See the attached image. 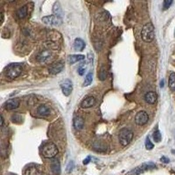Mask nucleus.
I'll list each match as a JSON object with an SVG mask.
<instances>
[{"mask_svg": "<svg viewBox=\"0 0 175 175\" xmlns=\"http://www.w3.org/2000/svg\"><path fill=\"white\" fill-rule=\"evenodd\" d=\"M86 46V44H85V42L84 40H83L82 39H80V38H77V39H75L74 40V48L75 51H83L84 49V47Z\"/></svg>", "mask_w": 175, "mask_h": 175, "instance_id": "nucleus-19", "label": "nucleus"}, {"mask_svg": "<svg viewBox=\"0 0 175 175\" xmlns=\"http://www.w3.org/2000/svg\"><path fill=\"white\" fill-rule=\"evenodd\" d=\"M153 139H154V141L157 142V143H158V142L161 141V133H160V131L158 130V129H157L156 130L153 132Z\"/></svg>", "mask_w": 175, "mask_h": 175, "instance_id": "nucleus-25", "label": "nucleus"}, {"mask_svg": "<svg viewBox=\"0 0 175 175\" xmlns=\"http://www.w3.org/2000/svg\"><path fill=\"white\" fill-rule=\"evenodd\" d=\"M43 23L46 24L50 26H59L62 23V19L57 17L55 15H50V16H46L42 18Z\"/></svg>", "mask_w": 175, "mask_h": 175, "instance_id": "nucleus-6", "label": "nucleus"}, {"mask_svg": "<svg viewBox=\"0 0 175 175\" xmlns=\"http://www.w3.org/2000/svg\"><path fill=\"white\" fill-rule=\"evenodd\" d=\"M133 138V132L128 128H123L120 130L119 135H118V139H119L120 144L123 146L128 145Z\"/></svg>", "mask_w": 175, "mask_h": 175, "instance_id": "nucleus-2", "label": "nucleus"}, {"mask_svg": "<svg viewBox=\"0 0 175 175\" xmlns=\"http://www.w3.org/2000/svg\"><path fill=\"white\" fill-rule=\"evenodd\" d=\"M63 69H64V62L63 61H58V62L53 63L51 65L49 69H48V71L52 74H57L60 73L63 70Z\"/></svg>", "mask_w": 175, "mask_h": 175, "instance_id": "nucleus-10", "label": "nucleus"}, {"mask_svg": "<svg viewBox=\"0 0 175 175\" xmlns=\"http://www.w3.org/2000/svg\"><path fill=\"white\" fill-rule=\"evenodd\" d=\"M85 71H86V69L84 68V67H79L78 69V74H80V75H83L84 74V73H85Z\"/></svg>", "mask_w": 175, "mask_h": 175, "instance_id": "nucleus-30", "label": "nucleus"}, {"mask_svg": "<svg viewBox=\"0 0 175 175\" xmlns=\"http://www.w3.org/2000/svg\"><path fill=\"white\" fill-rule=\"evenodd\" d=\"M60 88H61V90L62 93L64 94L66 97H69V95L71 94L72 90H73V84L72 82L69 80V79H66L63 82L60 83Z\"/></svg>", "mask_w": 175, "mask_h": 175, "instance_id": "nucleus-9", "label": "nucleus"}, {"mask_svg": "<svg viewBox=\"0 0 175 175\" xmlns=\"http://www.w3.org/2000/svg\"><path fill=\"white\" fill-rule=\"evenodd\" d=\"M58 148L55 144L48 142L45 144L42 147V155L46 158H52L58 154Z\"/></svg>", "mask_w": 175, "mask_h": 175, "instance_id": "nucleus-3", "label": "nucleus"}, {"mask_svg": "<svg viewBox=\"0 0 175 175\" xmlns=\"http://www.w3.org/2000/svg\"><path fill=\"white\" fill-rule=\"evenodd\" d=\"M85 59V56L83 54H72V55H69L68 57V62L69 64L73 65L78 61H81Z\"/></svg>", "mask_w": 175, "mask_h": 175, "instance_id": "nucleus-17", "label": "nucleus"}, {"mask_svg": "<svg viewBox=\"0 0 175 175\" xmlns=\"http://www.w3.org/2000/svg\"><path fill=\"white\" fill-rule=\"evenodd\" d=\"M161 161L163 162V163H169V158H166V157H162L161 158Z\"/></svg>", "mask_w": 175, "mask_h": 175, "instance_id": "nucleus-31", "label": "nucleus"}, {"mask_svg": "<svg viewBox=\"0 0 175 175\" xmlns=\"http://www.w3.org/2000/svg\"><path fill=\"white\" fill-rule=\"evenodd\" d=\"M0 119H1V126L3 127L4 126V117H3V116H1Z\"/></svg>", "mask_w": 175, "mask_h": 175, "instance_id": "nucleus-34", "label": "nucleus"}, {"mask_svg": "<svg viewBox=\"0 0 175 175\" xmlns=\"http://www.w3.org/2000/svg\"><path fill=\"white\" fill-rule=\"evenodd\" d=\"M22 73V66L19 63H12L7 66L5 70V75L7 80H14Z\"/></svg>", "mask_w": 175, "mask_h": 175, "instance_id": "nucleus-1", "label": "nucleus"}, {"mask_svg": "<svg viewBox=\"0 0 175 175\" xmlns=\"http://www.w3.org/2000/svg\"><path fill=\"white\" fill-rule=\"evenodd\" d=\"M172 4H173V1H172V0H166V1H164V4H163V7H164V9L165 10L168 9Z\"/></svg>", "mask_w": 175, "mask_h": 175, "instance_id": "nucleus-28", "label": "nucleus"}, {"mask_svg": "<svg viewBox=\"0 0 175 175\" xmlns=\"http://www.w3.org/2000/svg\"><path fill=\"white\" fill-rule=\"evenodd\" d=\"M93 81V75L92 73H88V74L86 75V78L84 80V83H83V86L84 87H87L88 85H90L91 83Z\"/></svg>", "mask_w": 175, "mask_h": 175, "instance_id": "nucleus-24", "label": "nucleus"}, {"mask_svg": "<svg viewBox=\"0 0 175 175\" xmlns=\"http://www.w3.org/2000/svg\"><path fill=\"white\" fill-rule=\"evenodd\" d=\"M42 170L40 166L37 165H30L25 170V175H41Z\"/></svg>", "mask_w": 175, "mask_h": 175, "instance_id": "nucleus-11", "label": "nucleus"}, {"mask_svg": "<svg viewBox=\"0 0 175 175\" xmlns=\"http://www.w3.org/2000/svg\"><path fill=\"white\" fill-rule=\"evenodd\" d=\"M96 104V99L94 97H86L82 102H81V107L83 109H88L91 108Z\"/></svg>", "mask_w": 175, "mask_h": 175, "instance_id": "nucleus-14", "label": "nucleus"}, {"mask_svg": "<svg viewBox=\"0 0 175 175\" xmlns=\"http://www.w3.org/2000/svg\"><path fill=\"white\" fill-rule=\"evenodd\" d=\"M144 98L145 102H148V103H150V104H154V103L156 102L158 97H157V94L155 92H153V91H149V92H147L144 95Z\"/></svg>", "mask_w": 175, "mask_h": 175, "instance_id": "nucleus-16", "label": "nucleus"}, {"mask_svg": "<svg viewBox=\"0 0 175 175\" xmlns=\"http://www.w3.org/2000/svg\"><path fill=\"white\" fill-rule=\"evenodd\" d=\"M153 147H154V145H153V144L151 142L150 138H146V140H145V148H146L147 150H152V149H153Z\"/></svg>", "mask_w": 175, "mask_h": 175, "instance_id": "nucleus-27", "label": "nucleus"}, {"mask_svg": "<svg viewBox=\"0 0 175 175\" xmlns=\"http://www.w3.org/2000/svg\"><path fill=\"white\" fill-rule=\"evenodd\" d=\"M174 34H175V32H174Z\"/></svg>", "mask_w": 175, "mask_h": 175, "instance_id": "nucleus-36", "label": "nucleus"}, {"mask_svg": "<svg viewBox=\"0 0 175 175\" xmlns=\"http://www.w3.org/2000/svg\"><path fill=\"white\" fill-rule=\"evenodd\" d=\"M149 120V116L145 111H138L135 116V123L138 125H144Z\"/></svg>", "mask_w": 175, "mask_h": 175, "instance_id": "nucleus-8", "label": "nucleus"}, {"mask_svg": "<svg viewBox=\"0 0 175 175\" xmlns=\"http://www.w3.org/2000/svg\"><path fill=\"white\" fill-rule=\"evenodd\" d=\"M21 120H22V116L19 114H14L12 116V121L13 123H20Z\"/></svg>", "mask_w": 175, "mask_h": 175, "instance_id": "nucleus-26", "label": "nucleus"}, {"mask_svg": "<svg viewBox=\"0 0 175 175\" xmlns=\"http://www.w3.org/2000/svg\"><path fill=\"white\" fill-rule=\"evenodd\" d=\"M52 58V53L50 50H43L37 55V60L40 63L46 62Z\"/></svg>", "mask_w": 175, "mask_h": 175, "instance_id": "nucleus-13", "label": "nucleus"}, {"mask_svg": "<svg viewBox=\"0 0 175 175\" xmlns=\"http://www.w3.org/2000/svg\"><path fill=\"white\" fill-rule=\"evenodd\" d=\"M73 125H74V129L77 130H83V127H84V119H83L82 116H77L74 117Z\"/></svg>", "mask_w": 175, "mask_h": 175, "instance_id": "nucleus-15", "label": "nucleus"}, {"mask_svg": "<svg viewBox=\"0 0 175 175\" xmlns=\"http://www.w3.org/2000/svg\"><path fill=\"white\" fill-rule=\"evenodd\" d=\"M160 87H161V88L164 87V80H162L161 83H160Z\"/></svg>", "mask_w": 175, "mask_h": 175, "instance_id": "nucleus-35", "label": "nucleus"}, {"mask_svg": "<svg viewBox=\"0 0 175 175\" xmlns=\"http://www.w3.org/2000/svg\"><path fill=\"white\" fill-rule=\"evenodd\" d=\"M37 113L41 116H46L50 114V109L45 104H41L37 108Z\"/></svg>", "mask_w": 175, "mask_h": 175, "instance_id": "nucleus-18", "label": "nucleus"}, {"mask_svg": "<svg viewBox=\"0 0 175 175\" xmlns=\"http://www.w3.org/2000/svg\"><path fill=\"white\" fill-rule=\"evenodd\" d=\"M99 79L101 81H105V79L107 78V69L104 66H102L101 69L99 70V74H98Z\"/></svg>", "mask_w": 175, "mask_h": 175, "instance_id": "nucleus-22", "label": "nucleus"}, {"mask_svg": "<svg viewBox=\"0 0 175 175\" xmlns=\"http://www.w3.org/2000/svg\"><path fill=\"white\" fill-rule=\"evenodd\" d=\"M169 88L172 91H175V73H171L169 76Z\"/></svg>", "mask_w": 175, "mask_h": 175, "instance_id": "nucleus-23", "label": "nucleus"}, {"mask_svg": "<svg viewBox=\"0 0 175 175\" xmlns=\"http://www.w3.org/2000/svg\"><path fill=\"white\" fill-rule=\"evenodd\" d=\"M155 167H156L155 164H153L152 162L144 163V164H142L141 166H138V167L134 168L133 170H131L130 172H129V173H128V175H139L148 170L154 169Z\"/></svg>", "mask_w": 175, "mask_h": 175, "instance_id": "nucleus-5", "label": "nucleus"}, {"mask_svg": "<svg viewBox=\"0 0 175 175\" xmlns=\"http://www.w3.org/2000/svg\"><path fill=\"white\" fill-rule=\"evenodd\" d=\"M51 170H52V172L56 175H59L60 173V162L58 161L57 159L53 160L52 163H51Z\"/></svg>", "mask_w": 175, "mask_h": 175, "instance_id": "nucleus-20", "label": "nucleus"}, {"mask_svg": "<svg viewBox=\"0 0 175 175\" xmlns=\"http://www.w3.org/2000/svg\"><path fill=\"white\" fill-rule=\"evenodd\" d=\"M141 37L144 42H152L154 40V26L152 23H147L144 26Z\"/></svg>", "mask_w": 175, "mask_h": 175, "instance_id": "nucleus-4", "label": "nucleus"}, {"mask_svg": "<svg viewBox=\"0 0 175 175\" xmlns=\"http://www.w3.org/2000/svg\"><path fill=\"white\" fill-rule=\"evenodd\" d=\"M19 104H20L19 100L14 98V99H10L7 102H5V104H4V107H5V109L6 111H13L15 109L19 108Z\"/></svg>", "mask_w": 175, "mask_h": 175, "instance_id": "nucleus-12", "label": "nucleus"}, {"mask_svg": "<svg viewBox=\"0 0 175 175\" xmlns=\"http://www.w3.org/2000/svg\"><path fill=\"white\" fill-rule=\"evenodd\" d=\"M90 159H91V157H88L86 159H84V160H83V164H84V165H87V164H88Z\"/></svg>", "mask_w": 175, "mask_h": 175, "instance_id": "nucleus-32", "label": "nucleus"}, {"mask_svg": "<svg viewBox=\"0 0 175 175\" xmlns=\"http://www.w3.org/2000/svg\"><path fill=\"white\" fill-rule=\"evenodd\" d=\"M53 12L54 13L55 16L59 17V18H62L63 16V12H62V8H61V5L59 2H56L55 4L54 5V7H53Z\"/></svg>", "mask_w": 175, "mask_h": 175, "instance_id": "nucleus-21", "label": "nucleus"}, {"mask_svg": "<svg viewBox=\"0 0 175 175\" xmlns=\"http://www.w3.org/2000/svg\"><path fill=\"white\" fill-rule=\"evenodd\" d=\"M4 22V12L2 11L1 12V23H3Z\"/></svg>", "mask_w": 175, "mask_h": 175, "instance_id": "nucleus-33", "label": "nucleus"}, {"mask_svg": "<svg viewBox=\"0 0 175 175\" xmlns=\"http://www.w3.org/2000/svg\"><path fill=\"white\" fill-rule=\"evenodd\" d=\"M32 7H33V4L32 3H29L27 5H24L21 8H19L17 12H16V15L17 17L19 18V19H25L27 15L30 14V12L32 11Z\"/></svg>", "mask_w": 175, "mask_h": 175, "instance_id": "nucleus-7", "label": "nucleus"}, {"mask_svg": "<svg viewBox=\"0 0 175 175\" xmlns=\"http://www.w3.org/2000/svg\"><path fill=\"white\" fill-rule=\"evenodd\" d=\"M73 168H74V162L73 161H70L68 164V166H67V173H70L71 171L73 170Z\"/></svg>", "mask_w": 175, "mask_h": 175, "instance_id": "nucleus-29", "label": "nucleus"}]
</instances>
